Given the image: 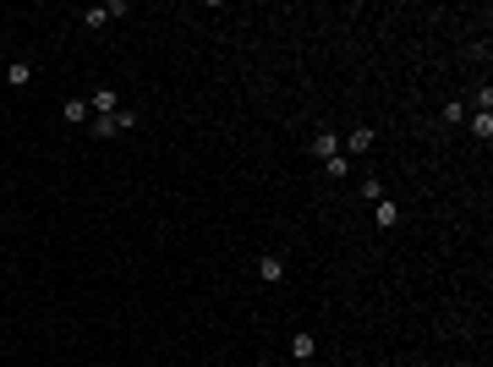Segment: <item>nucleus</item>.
I'll list each match as a JSON object with an SVG mask.
<instances>
[{
	"label": "nucleus",
	"mask_w": 493,
	"mask_h": 367,
	"mask_svg": "<svg viewBox=\"0 0 493 367\" xmlns=\"http://www.w3.org/2000/svg\"><path fill=\"white\" fill-rule=\"evenodd\" d=\"M307 153H313L318 164H324V159H335V153H340V132H329V126H324V132H313V143H307Z\"/></svg>",
	"instance_id": "f257e3e1"
},
{
	"label": "nucleus",
	"mask_w": 493,
	"mask_h": 367,
	"mask_svg": "<svg viewBox=\"0 0 493 367\" xmlns=\"http://www.w3.org/2000/svg\"><path fill=\"white\" fill-rule=\"evenodd\" d=\"M88 110H93V115H115V110H121V99H115V88H93V99H88Z\"/></svg>",
	"instance_id": "f03ea898"
},
{
	"label": "nucleus",
	"mask_w": 493,
	"mask_h": 367,
	"mask_svg": "<svg viewBox=\"0 0 493 367\" xmlns=\"http://www.w3.org/2000/svg\"><path fill=\"white\" fill-rule=\"evenodd\" d=\"M258 274H263L269 285H280V280H285V258H275V252H263V258H258Z\"/></svg>",
	"instance_id": "7ed1b4c3"
},
{
	"label": "nucleus",
	"mask_w": 493,
	"mask_h": 367,
	"mask_svg": "<svg viewBox=\"0 0 493 367\" xmlns=\"http://www.w3.org/2000/svg\"><path fill=\"white\" fill-rule=\"evenodd\" d=\"M6 82H11V88H28V82H33V61H11V66H6Z\"/></svg>",
	"instance_id": "20e7f679"
},
{
	"label": "nucleus",
	"mask_w": 493,
	"mask_h": 367,
	"mask_svg": "<svg viewBox=\"0 0 493 367\" xmlns=\"http://www.w3.org/2000/svg\"><path fill=\"white\" fill-rule=\"evenodd\" d=\"M104 22H115L110 6H88V11H82V28H104Z\"/></svg>",
	"instance_id": "39448f33"
},
{
	"label": "nucleus",
	"mask_w": 493,
	"mask_h": 367,
	"mask_svg": "<svg viewBox=\"0 0 493 367\" xmlns=\"http://www.w3.org/2000/svg\"><path fill=\"white\" fill-rule=\"evenodd\" d=\"M313 351H318V340H313V335H296V340H290V357H296V362H307Z\"/></svg>",
	"instance_id": "423d86ee"
},
{
	"label": "nucleus",
	"mask_w": 493,
	"mask_h": 367,
	"mask_svg": "<svg viewBox=\"0 0 493 367\" xmlns=\"http://www.w3.org/2000/svg\"><path fill=\"white\" fill-rule=\"evenodd\" d=\"M61 115H66L71 126H77V121H88V99H66V104H61Z\"/></svg>",
	"instance_id": "0eeeda50"
},
{
	"label": "nucleus",
	"mask_w": 493,
	"mask_h": 367,
	"mask_svg": "<svg viewBox=\"0 0 493 367\" xmlns=\"http://www.w3.org/2000/svg\"><path fill=\"white\" fill-rule=\"evenodd\" d=\"M472 132L488 143V138H493V110H477V115H472Z\"/></svg>",
	"instance_id": "6e6552de"
},
{
	"label": "nucleus",
	"mask_w": 493,
	"mask_h": 367,
	"mask_svg": "<svg viewBox=\"0 0 493 367\" xmlns=\"http://www.w3.org/2000/svg\"><path fill=\"white\" fill-rule=\"evenodd\" d=\"M346 170H351V159H346V153H335V159H324V176H329V181H340Z\"/></svg>",
	"instance_id": "1a4fd4ad"
},
{
	"label": "nucleus",
	"mask_w": 493,
	"mask_h": 367,
	"mask_svg": "<svg viewBox=\"0 0 493 367\" xmlns=\"http://www.w3.org/2000/svg\"><path fill=\"white\" fill-rule=\"evenodd\" d=\"M373 148V126H356L351 132V153H367Z\"/></svg>",
	"instance_id": "9d476101"
},
{
	"label": "nucleus",
	"mask_w": 493,
	"mask_h": 367,
	"mask_svg": "<svg viewBox=\"0 0 493 367\" xmlns=\"http://www.w3.org/2000/svg\"><path fill=\"white\" fill-rule=\"evenodd\" d=\"M400 220V209H395V203H389V198H378V225H384V230H389V225Z\"/></svg>",
	"instance_id": "9b49d317"
},
{
	"label": "nucleus",
	"mask_w": 493,
	"mask_h": 367,
	"mask_svg": "<svg viewBox=\"0 0 493 367\" xmlns=\"http://www.w3.org/2000/svg\"><path fill=\"white\" fill-rule=\"evenodd\" d=\"M110 121H115V132H132V126H138V110H115Z\"/></svg>",
	"instance_id": "f8f14e48"
},
{
	"label": "nucleus",
	"mask_w": 493,
	"mask_h": 367,
	"mask_svg": "<svg viewBox=\"0 0 493 367\" xmlns=\"http://www.w3.org/2000/svg\"><path fill=\"white\" fill-rule=\"evenodd\" d=\"M362 198H373V203H378V198H384V181H378V176H367V181H362Z\"/></svg>",
	"instance_id": "ddd939ff"
}]
</instances>
